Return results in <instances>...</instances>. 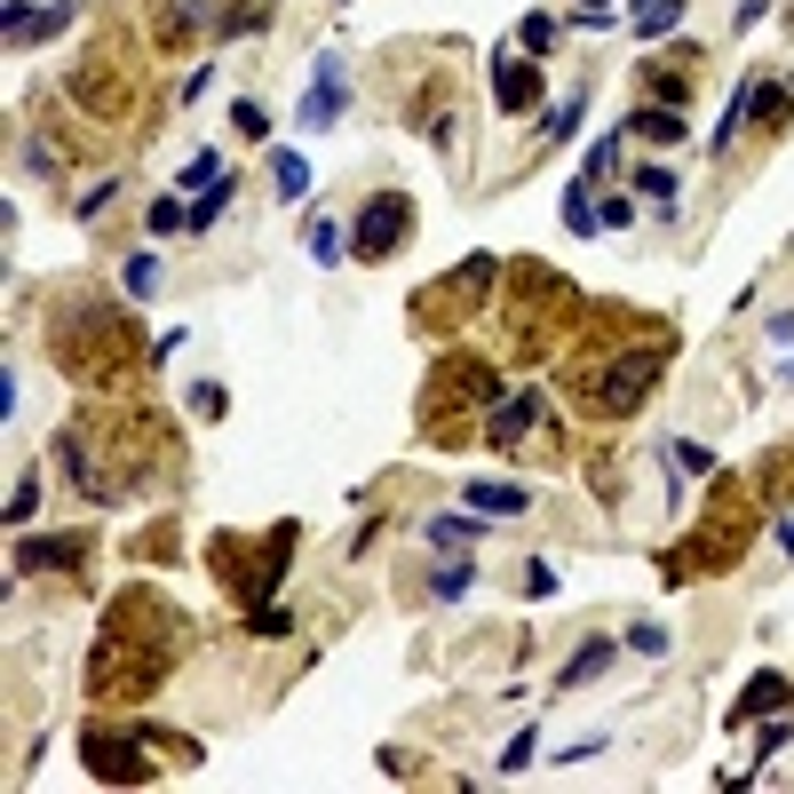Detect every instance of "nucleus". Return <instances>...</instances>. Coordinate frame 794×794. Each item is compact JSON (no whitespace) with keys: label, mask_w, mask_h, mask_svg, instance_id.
<instances>
[{"label":"nucleus","mask_w":794,"mask_h":794,"mask_svg":"<svg viewBox=\"0 0 794 794\" xmlns=\"http://www.w3.org/2000/svg\"><path fill=\"white\" fill-rule=\"evenodd\" d=\"M406 231H414V191H374L358 207V223H350V255L358 263H389L397 246H406Z\"/></svg>","instance_id":"7ed1b4c3"},{"label":"nucleus","mask_w":794,"mask_h":794,"mask_svg":"<svg viewBox=\"0 0 794 794\" xmlns=\"http://www.w3.org/2000/svg\"><path fill=\"white\" fill-rule=\"evenodd\" d=\"M175 223H191V215L175 207V198H152V231H175Z\"/></svg>","instance_id":"c85d7f7f"},{"label":"nucleus","mask_w":794,"mask_h":794,"mask_svg":"<svg viewBox=\"0 0 794 794\" xmlns=\"http://www.w3.org/2000/svg\"><path fill=\"white\" fill-rule=\"evenodd\" d=\"M469 572H477V564H437V580H429V588H437V596H461V588H469Z\"/></svg>","instance_id":"a878e982"},{"label":"nucleus","mask_w":794,"mask_h":794,"mask_svg":"<svg viewBox=\"0 0 794 794\" xmlns=\"http://www.w3.org/2000/svg\"><path fill=\"white\" fill-rule=\"evenodd\" d=\"M40 509V477H17V501H9V525H24Z\"/></svg>","instance_id":"b1692460"},{"label":"nucleus","mask_w":794,"mask_h":794,"mask_svg":"<svg viewBox=\"0 0 794 794\" xmlns=\"http://www.w3.org/2000/svg\"><path fill=\"white\" fill-rule=\"evenodd\" d=\"M532 429H549V406H540V389H517V397H501L492 406V421H485V437L501 445V454H532Z\"/></svg>","instance_id":"423d86ee"},{"label":"nucleus","mask_w":794,"mask_h":794,"mask_svg":"<svg viewBox=\"0 0 794 794\" xmlns=\"http://www.w3.org/2000/svg\"><path fill=\"white\" fill-rule=\"evenodd\" d=\"M80 755H88V771H95V778H120V786L152 778V747H143V739H120V731H104V723H88Z\"/></svg>","instance_id":"39448f33"},{"label":"nucleus","mask_w":794,"mask_h":794,"mask_svg":"<svg viewBox=\"0 0 794 794\" xmlns=\"http://www.w3.org/2000/svg\"><path fill=\"white\" fill-rule=\"evenodd\" d=\"M429 540H437V549H461V540H477V525H469V517H437Z\"/></svg>","instance_id":"aec40b11"},{"label":"nucleus","mask_w":794,"mask_h":794,"mask_svg":"<svg viewBox=\"0 0 794 794\" xmlns=\"http://www.w3.org/2000/svg\"><path fill=\"white\" fill-rule=\"evenodd\" d=\"M72 326L95 342V350H128V311H120V303H104V294H95V303H80V311H72ZM64 350H72V334H57V358H64ZM64 374H80V381H88V358H64ZM95 381H104V358H95Z\"/></svg>","instance_id":"20e7f679"},{"label":"nucleus","mask_w":794,"mask_h":794,"mask_svg":"<svg viewBox=\"0 0 794 794\" xmlns=\"http://www.w3.org/2000/svg\"><path fill=\"white\" fill-rule=\"evenodd\" d=\"M231 128H238L246 143H263V135H271V120H263V104H231Z\"/></svg>","instance_id":"412c9836"},{"label":"nucleus","mask_w":794,"mask_h":794,"mask_svg":"<svg viewBox=\"0 0 794 794\" xmlns=\"http://www.w3.org/2000/svg\"><path fill=\"white\" fill-rule=\"evenodd\" d=\"M469 509H485V517H525V492H517V485H469Z\"/></svg>","instance_id":"4468645a"},{"label":"nucleus","mask_w":794,"mask_h":794,"mask_svg":"<svg viewBox=\"0 0 794 794\" xmlns=\"http://www.w3.org/2000/svg\"><path fill=\"white\" fill-rule=\"evenodd\" d=\"M294 120H303V128H334L342 120V57H318V80H311V95H303Z\"/></svg>","instance_id":"1a4fd4ad"},{"label":"nucleus","mask_w":794,"mask_h":794,"mask_svg":"<svg viewBox=\"0 0 794 794\" xmlns=\"http://www.w3.org/2000/svg\"><path fill=\"white\" fill-rule=\"evenodd\" d=\"M628 135H643V143H683V112H675V104H668V112L643 104V112L628 120Z\"/></svg>","instance_id":"f8f14e48"},{"label":"nucleus","mask_w":794,"mask_h":794,"mask_svg":"<svg viewBox=\"0 0 794 794\" xmlns=\"http://www.w3.org/2000/svg\"><path fill=\"white\" fill-rule=\"evenodd\" d=\"M675 17H683V0H643V9H635V32H643V40H660Z\"/></svg>","instance_id":"f3484780"},{"label":"nucleus","mask_w":794,"mask_h":794,"mask_svg":"<svg viewBox=\"0 0 794 794\" xmlns=\"http://www.w3.org/2000/svg\"><path fill=\"white\" fill-rule=\"evenodd\" d=\"M492 104H501L509 120L532 112V104H540V64H525L517 48H501V57H492Z\"/></svg>","instance_id":"0eeeda50"},{"label":"nucleus","mask_w":794,"mask_h":794,"mask_svg":"<svg viewBox=\"0 0 794 794\" xmlns=\"http://www.w3.org/2000/svg\"><path fill=\"white\" fill-rule=\"evenodd\" d=\"M311 255H318V263H342V231H334V223H311Z\"/></svg>","instance_id":"5701e85b"},{"label":"nucleus","mask_w":794,"mask_h":794,"mask_svg":"<svg viewBox=\"0 0 794 794\" xmlns=\"http://www.w3.org/2000/svg\"><path fill=\"white\" fill-rule=\"evenodd\" d=\"M271 183H278V198H303V191H311V167L294 160V152H278V160H271Z\"/></svg>","instance_id":"dca6fc26"},{"label":"nucleus","mask_w":794,"mask_h":794,"mask_svg":"<svg viewBox=\"0 0 794 794\" xmlns=\"http://www.w3.org/2000/svg\"><path fill=\"white\" fill-rule=\"evenodd\" d=\"M778 708H786V675H755V683L731 700V723H755V715H778Z\"/></svg>","instance_id":"9d476101"},{"label":"nucleus","mask_w":794,"mask_h":794,"mask_svg":"<svg viewBox=\"0 0 794 794\" xmlns=\"http://www.w3.org/2000/svg\"><path fill=\"white\" fill-rule=\"evenodd\" d=\"M668 350H675V334H668V342H635L628 358H604V366H588V374H580V406H588V414H604V421L635 414L643 397H652V381H660Z\"/></svg>","instance_id":"f257e3e1"},{"label":"nucleus","mask_w":794,"mask_h":794,"mask_svg":"<svg viewBox=\"0 0 794 794\" xmlns=\"http://www.w3.org/2000/svg\"><path fill=\"white\" fill-rule=\"evenodd\" d=\"M588 9H596V17H604V0H588Z\"/></svg>","instance_id":"c756f323"},{"label":"nucleus","mask_w":794,"mask_h":794,"mask_svg":"<svg viewBox=\"0 0 794 794\" xmlns=\"http://www.w3.org/2000/svg\"><path fill=\"white\" fill-rule=\"evenodd\" d=\"M246 628H255V635H294V620H286V612H263V604H255V620H246Z\"/></svg>","instance_id":"cd10ccee"},{"label":"nucleus","mask_w":794,"mask_h":794,"mask_svg":"<svg viewBox=\"0 0 794 794\" xmlns=\"http://www.w3.org/2000/svg\"><path fill=\"white\" fill-rule=\"evenodd\" d=\"M525 48H532V57H549V48H557V17H525V32H517Z\"/></svg>","instance_id":"6ab92c4d"},{"label":"nucleus","mask_w":794,"mask_h":794,"mask_svg":"<svg viewBox=\"0 0 794 794\" xmlns=\"http://www.w3.org/2000/svg\"><path fill=\"white\" fill-rule=\"evenodd\" d=\"M572 120H580V95H564L557 112H540V135H549V143H564V135H572Z\"/></svg>","instance_id":"a211bd4d"},{"label":"nucleus","mask_w":794,"mask_h":794,"mask_svg":"<svg viewBox=\"0 0 794 794\" xmlns=\"http://www.w3.org/2000/svg\"><path fill=\"white\" fill-rule=\"evenodd\" d=\"M286 557H294V525H271L255 549L231 532V540H215V572L231 564V588L246 596V604H263V596L278 588V572H286Z\"/></svg>","instance_id":"f03ea898"},{"label":"nucleus","mask_w":794,"mask_h":794,"mask_svg":"<svg viewBox=\"0 0 794 794\" xmlns=\"http://www.w3.org/2000/svg\"><path fill=\"white\" fill-rule=\"evenodd\" d=\"M635 191L652 198V207H668V215H675V167H635Z\"/></svg>","instance_id":"2eb2a0df"},{"label":"nucleus","mask_w":794,"mask_h":794,"mask_svg":"<svg viewBox=\"0 0 794 794\" xmlns=\"http://www.w3.org/2000/svg\"><path fill=\"white\" fill-rule=\"evenodd\" d=\"M564 223H572V231H596V207H588V183H580V191L564 198Z\"/></svg>","instance_id":"bb28decb"},{"label":"nucleus","mask_w":794,"mask_h":794,"mask_svg":"<svg viewBox=\"0 0 794 794\" xmlns=\"http://www.w3.org/2000/svg\"><path fill=\"white\" fill-rule=\"evenodd\" d=\"M160 286V263L152 255H128V294H152Z\"/></svg>","instance_id":"4be33fe9"},{"label":"nucleus","mask_w":794,"mask_h":794,"mask_svg":"<svg viewBox=\"0 0 794 794\" xmlns=\"http://www.w3.org/2000/svg\"><path fill=\"white\" fill-rule=\"evenodd\" d=\"M72 24V9H24V0H9V40H48V32H64Z\"/></svg>","instance_id":"9b49d317"},{"label":"nucleus","mask_w":794,"mask_h":794,"mask_svg":"<svg viewBox=\"0 0 794 794\" xmlns=\"http://www.w3.org/2000/svg\"><path fill=\"white\" fill-rule=\"evenodd\" d=\"M604 175H620V143H596L588 152V183H604Z\"/></svg>","instance_id":"393cba45"},{"label":"nucleus","mask_w":794,"mask_h":794,"mask_svg":"<svg viewBox=\"0 0 794 794\" xmlns=\"http://www.w3.org/2000/svg\"><path fill=\"white\" fill-rule=\"evenodd\" d=\"M95 540L88 532H57V540H17V572H57V564H88Z\"/></svg>","instance_id":"6e6552de"},{"label":"nucleus","mask_w":794,"mask_h":794,"mask_svg":"<svg viewBox=\"0 0 794 794\" xmlns=\"http://www.w3.org/2000/svg\"><path fill=\"white\" fill-rule=\"evenodd\" d=\"M604 668H612V643H604V635H596V643H580V652L564 660V675H557V683L572 691V683H588V675H604Z\"/></svg>","instance_id":"ddd939ff"}]
</instances>
